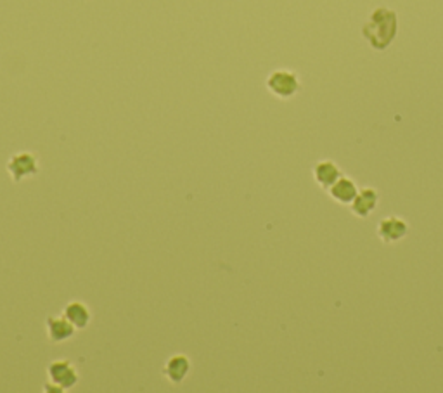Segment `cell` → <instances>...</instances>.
<instances>
[{
  "label": "cell",
  "instance_id": "6da1fadb",
  "mask_svg": "<svg viewBox=\"0 0 443 393\" xmlns=\"http://www.w3.org/2000/svg\"><path fill=\"white\" fill-rule=\"evenodd\" d=\"M397 14L391 9L378 8L362 28V35L365 37L369 46L378 50H383L393 42V39L397 37Z\"/></svg>",
  "mask_w": 443,
  "mask_h": 393
},
{
  "label": "cell",
  "instance_id": "7a4b0ae2",
  "mask_svg": "<svg viewBox=\"0 0 443 393\" xmlns=\"http://www.w3.org/2000/svg\"><path fill=\"white\" fill-rule=\"evenodd\" d=\"M267 89L279 99H289L298 92L300 80L293 71L277 70L267 78Z\"/></svg>",
  "mask_w": 443,
  "mask_h": 393
},
{
  "label": "cell",
  "instance_id": "3957f363",
  "mask_svg": "<svg viewBox=\"0 0 443 393\" xmlns=\"http://www.w3.org/2000/svg\"><path fill=\"white\" fill-rule=\"evenodd\" d=\"M8 170L12 175V181L21 182L23 179L39 174V161L30 152H19L9 160Z\"/></svg>",
  "mask_w": 443,
  "mask_h": 393
},
{
  "label": "cell",
  "instance_id": "277c9868",
  "mask_svg": "<svg viewBox=\"0 0 443 393\" xmlns=\"http://www.w3.org/2000/svg\"><path fill=\"white\" fill-rule=\"evenodd\" d=\"M49 378L50 383H54V385H57L66 392V390H71L79 383V372L70 362L56 361L49 365Z\"/></svg>",
  "mask_w": 443,
  "mask_h": 393
},
{
  "label": "cell",
  "instance_id": "5b68a950",
  "mask_svg": "<svg viewBox=\"0 0 443 393\" xmlns=\"http://www.w3.org/2000/svg\"><path fill=\"white\" fill-rule=\"evenodd\" d=\"M76 328L66 319V317H49L47 319V334H49L52 343L70 340L75 334Z\"/></svg>",
  "mask_w": 443,
  "mask_h": 393
},
{
  "label": "cell",
  "instance_id": "8992f818",
  "mask_svg": "<svg viewBox=\"0 0 443 393\" xmlns=\"http://www.w3.org/2000/svg\"><path fill=\"white\" fill-rule=\"evenodd\" d=\"M189 369H191V362H189V359L185 355H174L165 364V376L174 385H178V383H182L187 378Z\"/></svg>",
  "mask_w": 443,
  "mask_h": 393
},
{
  "label": "cell",
  "instance_id": "52a82bcc",
  "mask_svg": "<svg viewBox=\"0 0 443 393\" xmlns=\"http://www.w3.org/2000/svg\"><path fill=\"white\" fill-rule=\"evenodd\" d=\"M378 234L384 243H393L402 239L407 234V225L402 220H398L397 216H390L384 219L383 222L378 227Z\"/></svg>",
  "mask_w": 443,
  "mask_h": 393
},
{
  "label": "cell",
  "instance_id": "ba28073f",
  "mask_svg": "<svg viewBox=\"0 0 443 393\" xmlns=\"http://www.w3.org/2000/svg\"><path fill=\"white\" fill-rule=\"evenodd\" d=\"M64 317L70 321L76 330H85L90 323V310L82 301H71L64 307Z\"/></svg>",
  "mask_w": 443,
  "mask_h": 393
},
{
  "label": "cell",
  "instance_id": "9c48e42d",
  "mask_svg": "<svg viewBox=\"0 0 443 393\" xmlns=\"http://www.w3.org/2000/svg\"><path fill=\"white\" fill-rule=\"evenodd\" d=\"M376 201H378L376 192H374L373 189H364V191H360V194L355 196L353 205H351V210H353L355 215H358V216H362V219H365V216H367L369 213H371L374 208H376Z\"/></svg>",
  "mask_w": 443,
  "mask_h": 393
},
{
  "label": "cell",
  "instance_id": "30bf717a",
  "mask_svg": "<svg viewBox=\"0 0 443 393\" xmlns=\"http://www.w3.org/2000/svg\"><path fill=\"white\" fill-rule=\"evenodd\" d=\"M329 194L333 196L336 201L347 205V203L353 201L355 199V196H357V189H355L353 182L348 181V179H338V181L329 188Z\"/></svg>",
  "mask_w": 443,
  "mask_h": 393
},
{
  "label": "cell",
  "instance_id": "8fae6325",
  "mask_svg": "<svg viewBox=\"0 0 443 393\" xmlns=\"http://www.w3.org/2000/svg\"><path fill=\"white\" fill-rule=\"evenodd\" d=\"M313 174H316V181L319 182L322 188H331V185L340 179V170H338L336 165L331 163V161H322V163L317 165Z\"/></svg>",
  "mask_w": 443,
  "mask_h": 393
}]
</instances>
